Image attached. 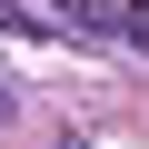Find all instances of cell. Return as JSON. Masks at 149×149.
Listing matches in <instances>:
<instances>
[{
    "label": "cell",
    "mask_w": 149,
    "mask_h": 149,
    "mask_svg": "<svg viewBox=\"0 0 149 149\" xmlns=\"http://www.w3.org/2000/svg\"><path fill=\"white\" fill-rule=\"evenodd\" d=\"M0 109H10V90H0Z\"/></svg>",
    "instance_id": "obj_1"
}]
</instances>
